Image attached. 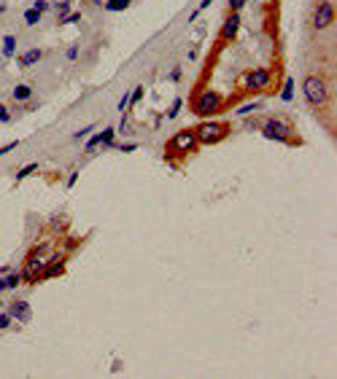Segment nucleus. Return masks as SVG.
<instances>
[{
  "label": "nucleus",
  "mask_w": 337,
  "mask_h": 379,
  "mask_svg": "<svg viewBox=\"0 0 337 379\" xmlns=\"http://www.w3.org/2000/svg\"><path fill=\"white\" fill-rule=\"evenodd\" d=\"M302 91H305V100L310 102L313 108H321V105L329 102V86H327L324 78H318V76H307Z\"/></svg>",
  "instance_id": "nucleus-1"
},
{
  "label": "nucleus",
  "mask_w": 337,
  "mask_h": 379,
  "mask_svg": "<svg viewBox=\"0 0 337 379\" xmlns=\"http://www.w3.org/2000/svg\"><path fill=\"white\" fill-rule=\"evenodd\" d=\"M227 135H230V129L219 121H205V124H200V129H194V137H197L200 146H216Z\"/></svg>",
  "instance_id": "nucleus-2"
},
{
  "label": "nucleus",
  "mask_w": 337,
  "mask_h": 379,
  "mask_svg": "<svg viewBox=\"0 0 337 379\" xmlns=\"http://www.w3.org/2000/svg\"><path fill=\"white\" fill-rule=\"evenodd\" d=\"M221 108H224V97H221L219 91L208 89V91H202V94H197L192 111L197 113V116H213V113H219Z\"/></svg>",
  "instance_id": "nucleus-3"
},
{
  "label": "nucleus",
  "mask_w": 337,
  "mask_h": 379,
  "mask_svg": "<svg viewBox=\"0 0 337 379\" xmlns=\"http://www.w3.org/2000/svg\"><path fill=\"white\" fill-rule=\"evenodd\" d=\"M262 135H265L267 140H275V143H289L291 140V124L286 121V118L272 116V118H267V121L262 124Z\"/></svg>",
  "instance_id": "nucleus-4"
},
{
  "label": "nucleus",
  "mask_w": 337,
  "mask_h": 379,
  "mask_svg": "<svg viewBox=\"0 0 337 379\" xmlns=\"http://www.w3.org/2000/svg\"><path fill=\"white\" fill-rule=\"evenodd\" d=\"M197 148V137H194V129H184L178 135L170 137L168 143V151L170 153H192Z\"/></svg>",
  "instance_id": "nucleus-5"
},
{
  "label": "nucleus",
  "mask_w": 337,
  "mask_h": 379,
  "mask_svg": "<svg viewBox=\"0 0 337 379\" xmlns=\"http://www.w3.org/2000/svg\"><path fill=\"white\" fill-rule=\"evenodd\" d=\"M335 22V3L332 0H321L313 11V30H327Z\"/></svg>",
  "instance_id": "nucleus-6"
},
{
  "label": "nucleus",
  "mask_w": 337,
  "mask_h": 379,
  "mask_svg": "<svg viewBox=\"0 0 337 379\" xmlns=\"http://www.w3.org/2000/svg\"><path fill=\"white\" fill-rule=\"evenodd\" d=\"M243 86L248 91L267 89V86H270V70H267V67H254V70H248L245 78H243Z\"/></svg>",
  "instance_id": "nucleus-7"
},
{
  "label": "nucleus",
  "mask_w": 337,
  "mask_h": 379,
  "mask_svg": "<svg viewBox=\"0 0 337 379\" xmlns=\"http://www.w3.org/2000/svg\"><path fill=\"white\" fill-rule=\"evenodd\" d=\"M240 25H243V16H240V11H230V16L224 19V25H221V41H232V38L237 35V30H240Z\"/></svg>",
  "instance_id": "nucleus-8"
},
{
  "label": "nucleus",
  "mask_w": 337,
  "mask_h": 379,
  "mask_svg": "<svg viewBox=\"0 0 337 379\" xmlns=\"http://www.w3.org/2000/svg\"><path fill=\"white\" fill-rule=\"evenodd\" d=\"M8 312H11V318H16L19 323H27V320H30V304H27V301H22V298H19V301H14V304H11V309H8Z\"/></svg>",
  "instance_id": "nucleus-9"
},
{
  "label": "nucleus",
  "mask_w": 337,
  "mask_h": 379,
  "mask_svg": "<svg viewBox=\"0 0 337 379\" xmlns=\"http://www.w3.org/2000/svg\"><path fill=\"white\" fill-rule=\"evenodd\" d=\"M41 57H43V51H41V49H30L27 54H22L16 62H19V67H33L35 62H41Z\"/></svg>",
  "instance_id": "nucleus-10"
},
{
  "label": "nucleus",
  "mask_w": 337,
  "mask_h": 379,
  "mask_svg": "<svg viewBox=\"0 0 337 379\" xmlns=\"http://www.w3.org/2000/svg\"><path fill=\"white\" fill-rule=\"evenodd\" d=\"M30 97H33V86H30V84L14 86V100H16V102H27Z\"/></svg>",
  "instance_id": "nucleus-11"
},
{
  "label": "nucleus",
  "mask_w": 337,
  "mask_h": 379,
  "mask_svg": "<svg viewBox=\"0 0 337 379\" xmlns=\"http://www.w3.org/2000/svg\"><path fill=\"white\" fill-rule=\"evenodd\" d=\"M14 54H16V35H5L3 38V57L11 59Z\"/></svg>",
  "instance_id": "nucleus-12"
},
{
  "label": "nucleus",
  "mask_w": 337,
  "mask_h": 379,
  "mask_svg": "<svg viewBox=\"0 0 337 379\" xmlns=\"http://www.w3.org/2000/svg\"><path fill=\"white\" fill-rule=\"evenodd\" d=\"M3 285H5V291H14V288H19V285H22V274H5Z\"/></svg>",
  "instance_id": "nucleus-13"
},
{
  "label": "nucleus",
  "mask_w": 337,
  "mask_h": 379,
  "mask_svg": "<svg viewBox=\"0 0 337 379\" xmlns=\"http://www.w3.org/2000/svg\"><path fill=\"white\" fill-rule=\"evenodd\" d=\"M25 22H27V27H35L38 22H41V11L27 8V11H25Z\"/></svg>",
  "instance_id": "nucleus-14"
},
{
  "label": "nucleus",
  "mask_w": 337,
  "mask_h": 379,
  "mask_svg": "<svg viewBox=\"0 0 337 379\" xmlns=\"http://www.w3.org/2000/svg\"><path fill=\"white\" fill-rule=\"evenodd\" d=\"M130 3H133V0H108L105 8L108 11H124V8H130Z\"/></svg>",
  "instance_id": "nucleus-15"
},
{
  "label": "nucleus",
  "mask_w": 337,
  "mask_h": 379,
  "mask_svg": "<svg viewBox=\"0 0 337 379\" xmlns=\"http://www.w3.org/2000/svg\"><path fill=\"white\" fill-rule=\"evenodd\" d=\"M291 97H294V81L286 78V86H283V91H281V100L283 102H291Z\"/></svg>",
  "instance_id": "nucleus-16"
},
{
  "label": "nucleus",
  "mask_w": 337,
  "mask_h": 379,
  "mask_svg": "<svg viewBox=\"0 0 337 379\" xmlns=\"http://www.w3.org/2000/svg\"><path fill=\"white\" fill-rule=\"evenodd\" d=\"M78 19H81V14H78V11H70V14H62L60 16V25H76Z\"/></svg>",
  "instance_id": "nucleus-17"
},
{
  "label": "nucleus",
  "mask_w": 337,
  "mask_h": 379,
  "mask_svg": "<svg viewBox=\"0 0 337 379\" xmlns=\"http://www.w3.org/2000/svg\"><path fill=\"white\" fill-rule=\"evenodd\" d=\"M143 100V86H135V91H130V105H138Z\"/></svg>",
  "instance_id": "nucleus-18"
},
{
  "label": "nucleus",
  "mask_w": 337,
  "mask_h": 379,
  "mask_svg": "<svg viewBox=\"0 0 337 379\" xmlns=\"http://www.w3.org/2000/svg\"><path fill=\"white\" fill-rule=\"evenodd\" d=\"M181 108H184V100H181V97H175V102H173V108H170L168 111V118H175L181 113Z\"/></svg>",
  "instance_id": "nucleus-19"
},
{
  "label": "nucleus",
  "mask_w": 337,
  "mask_h": 379,
  "mask_svg": "<svg viewBox=\"0 0 337 379\" xmlns=\"http://www.w3.org/2000/svg\"><path fill=\"white\" fill-rule=\"evenodd\" d=\"M35 170H38V164H35V162H33V164H27V167H22L19 172H16V180H25V177L30 175V172H35Z\"/></svg>",
  "instance_id": "nucleus-20"
},
{
  "label": "nucleus",
  "mask_w": 337,
  "mask_h": 379,
  "mask_svg": "<svg viewBox=\"0 0 337 379\" xmlns=\"http://www.w3.org/2000/svg\"><path fill=\"white\" fill-rule=\"evenodd\" d=\"M92 129H95V124H89V126H84V129H78L76 135H73V140H84L87 135H92Z\"/></svg>",
  "instance_id": "nucleus-21"
},
{
  "label": "nucleus",
  "mask_w": 337,
  "mask_h": 379,
  "mask_svg": "<svg viewBox=\"0 0 337 379\" xmlns=\"http://www.w3.org/2000/svg\"><path fill=\"white\" fill-rule=\"evenodd\" d=\"M11 121V113H8V108L0 102V124H8Z\"/></svg>",
  "instance_id": "nucleus-22"
},
{
  "label": "nucleus",
  "mask_w": 337,
  "mask_h": 379,
  "mask_svg": "<svg viewBox=\"0 0 337 379\" xmlns=\"http://www.w3.org/2000/svg\"><path fill=\"white\" fill-rule=\"evenodd\" d=\"M16 146H19V140H11V143H5V146H0V156H3V153H8V151H14Z\"/></svg>",
  "instance_id": "nucleus-23"
},
{
  "label": "nucleus",
  "mask_w": 337,
  "mask_h": 379,
  "mask_svg": "<svg viewBox=\"0 0 337 379\" xmlns=\"http://www.w3.org/2000/svg\"><path fill=\"white\" fill-rule=\"evenodd\" d=\"M11 320H14V318H11V312H0V328H8V325H11Z\"/></svg>",
  "instance_id": "nucleus-24"
},
{
  "label": "nucleus",
  "mask_w": 337,
  "mask_h": 379,
  "mask_svg": "<svg viewBox=\"0 0 337 379\" xmlns=\"http://www.w3.org/2000/svg\"><path fill=\"white\" fill-rule=\"evenodd\" d=\"M259 105H243V108H237V116H248V113H254Z\"/></svg>",
  "instance_id": "nucleus-25"
},
{
  "label": "nucleus",
  "mask_w": 337,
  "mask_h": 379,
  "mask_svg": "<svg viewBox=\"0 0 337 379\" xmlns=\"http://www.w3.org/2000/svg\"><path fill=\"white\" fill-rule=\"evenodd\" d=\"M227 3H230V11H243L245 0H227Z\"/></svg>",
  "instance_id": "nucleus-26"
},
{
  "label": "nucleus",
  "mask_w": 337,
  "mask_h": 379,
  "mask_svg": "<svg viewBox=\"0 0 337 379\" xmlns=\"http://www.w3.org/2000/svg\"><path fill=\"white\" fill-rule=\"evenodd\" d=\"M33 8H35V11H41V14H43V11L51 8V5H49V0H35V5H33Z\"/></svg>",
  "instance_id": "nucleus-27"
},
{
  "label": "nucleus",
  "mask_w": 337,
  "mask_h": 379,
  "mask_svg": "<svg viewBox=\"0 0 337 379\" xmlns=\"http://www.w3.org/2000/svg\"><path fill=\"white\" fill-rule=\"evenodd\" d=\"M127 105H130V91H127V94H122V100H119V108H116V111H127Z\"/></svg>",
  "instance_id": "nucleus-28"
},
{
  "label": "nucleus",
  "mask_w": 337,
  "mask_h": 379,
  "mask_svg": "<svg viewBox=\"0 0 337 379\" xmlns=\"http://www.w3.org/2000/svg\"><path fill=\"white\" fill-rule=\"evenodd\" d=\"M210 3H213V0H202V3H200V8H197V11H194V14H192V22L197 19V16H200V11H205V8H208V5H210Z\"/></svg>",
  "instance_id": "nucleus-29"
},
{
  "label": "nucleus",
  "mask_w": 337,
  "mask_h": 379,
  "mask_svg": "<svg viewBox=\"0 0 337 379\" xmlns=\"http://www.w3.org/2000/svg\"><path fill=\"white\" fill-rule=\"evenodd\" d=\"M181 76H184L181 67H173V70H170V81H181Z\"/></svg>",
  "instance_id": "nucleus-30"
},
{
  "label": "nucleus",
  "mask_w": 337,
  "mask_h": 379,
  "mask_svg": "<svg viewBox=\"0 0 337 379\" xmlns=\"http://www.w3.org/2000/svg\"><path fill=\"white\" fill-rule=\"evenodd\" d=\"M124 153H133V151H138V143H124V146H119Z\"/></svg>",
  "instance_id": "nucleus-31"
},
{
  "label": "nucleus",
  "mask_w": 337,
  "mask_h": 379,
  "mask_svg": "<svg viewBox=\"0 0 337 379\" xmlns=\"http://www.w3.org/2000/svg\"><path fill=\"white\" fill-rule=\"evenodd\" d=\"M67 8H70V0H62V3H57V11H60V14H65Z\"/></svg>",
  "instance_id": "nucleus-32"
},
{
  "label": "nucleus",
  "mask_w": 337,
  "mask_h": 379,
  "mask_svg": "<svg viewBox=\"0 0 337 379\" xmlns=\"http://www.w3.org/2000/svg\"><path fill=\"white\" fill-rule=\"evenodd\" d=\"M78 57V46H70V49H67V59H76Z\"/></svg>",
  "instance_id": "nucleus-33"
},
{
  "label": "nucleus",
  "mask_w": 337,
  "mask_h": 379,
  "mask_svg": "<svg viewBox=\"0 0 337 379\" xmlns=\"http://www.w3.org/2000/svg\"><path fill=\"white\" fill-rule=\"evenodd\" d=\"M76 180H78V172H73V175L67 177V188H73V186H76Z\"/></svg>",
  "instance_id": "nucleus-34"
},
{
  "label": "nucleus",
  "mask_w": 337,
  "mask_h": 379,
  "mask_svg": "<svg viewBox=\"0 0 337 379\" xmlns=\"http://www.w3.org/2000/svg\"><path fill=\"white\" fill-rule=\"evenodd\" d=\"M0 291H5V285H3V280H0Z\"/></svg>",
  "instance_id": "nucleus-35"
},
{
  "label": "nucleus",
  "mask_w": 337,
  "mask_h": 379,
  "mask_svg": "<svg viewBox=\"0 0 337 379\" xmlns=\"http://www.w3.org/2000/svg\"><path fill=\"white\" fill-rule=\"evenodd\" d=\"M89 3H100V0H89Z\"/></svg>",
  "instance_id": "nucleus-36"
}]
</instances>
